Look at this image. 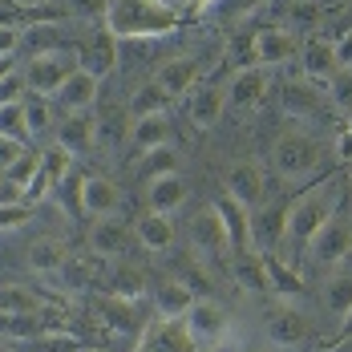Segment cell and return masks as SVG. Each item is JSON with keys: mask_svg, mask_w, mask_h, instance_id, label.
<instances>
[{"mask_svg": "<svg viewBox=\"0 0 352 352\" xmlns=\"http://www.w3.org/2000/svg\"><path fill=\"white\" fill-rule=\"evenodd\" d=\"M320 162H324V146H320V138H312V134L300 130V126L283 130L280 138H276V146H272V166H276V175L287 178V182L312 178L320 170Z\"/></svg>", "mask_w": 352, "mask_h": 352, "instance_id": "obj_3", "label": "cell"}, {"mask_svg": "<svg viewBox=\"0 0 352 352\" xmlns=\"http://www.w3.org/2000/svg\"><path fill=\"white\" fill-rule=\"evenodd\" d=\"M223 109H227V89H219V85H195L186 94V113L199 130H211L223 118Z\"/></svg>", "mask_w": 352, "mask_h": 352, "instance_id": "obj_15", "label": "cell"}, {"mask_svg": "<svg viewBox=\"0 0 352 352\" xmlns=\"http://www.w3.org/2000/svg\"><path fill=\"white\" fill-rule=\"evenodd\" d=\"M227 199L243 211H259L267 203V170L259 162H235L227 170Z\"/></svg>", "mask_w": 352, "mask_h": 352, "instance_id": "obj_6", "label": "cell"}, {"mask_svg": "<svg viewBox=\"0 0 352 352\" xmlns=\"http://www.w3.org/2000/svg\"><path fill=\"white\" fill-rule=\"evenodd\" d=\"M190 243L199 247V251H207V255H223V251L231 255V235H227V223H223L219 207H207L203 214H195Z\"/></svg>", "mask_w": 352, "mask_h": 352, "instance_id": "obj_14", "label": "cell"}, {"mask_svg": "<svg viewBox=\"0 0 352 352\" xmlns=\"http://www.w3.org/2000/svg\"><path fill=\"white\" fill-rule=\"evenodd\" d=\"M186 203V182L182 175H162V178H150L146 182V211L150 214H170Z\"/></svg>", "mask_w": 352, "mask_h": 352, "instance_id": "obj_16", "label": "cell"}, {"mask_svg": "<svg viewBox=\"0 0 352 352\" xmlns=\"http://www.w3.org/2000/svg\"><path fill=\"white\" fill-rule=\"evenodd\" d=\"M267 89H272V69H263V65H247L231 77V85H227V106L235 109H255L263 98H267Z\"/></svg>", "mask_w": 352, "mask_h": 352, "instance_id": "obj_9", "label": "cell"}, {"mask_svg": "<svg viewBox=\"0 0 352 352\" xmlns=\"http://www.w3.org/2000/svg\"><path fill=\"white\" fill-rule=\"evenodd\" d=\"M340 336H344V340H352V312L344 316V328H340Z\"/></svg>", "mask_w": 352, "mask_h": 352, "instance_id": "obj_46", "label": "cell"}, {"mask_svg": "<svg viewBox=\"0 0 352 352\" xmlns=\"http://www.w3.org/2000/svg\"><path fill=\"white\" fill-rule=\"evenodd\" d=\"M45 308V300L21 287V283H0V316H36Z\"/></svg>", "mask_w": 352, "mask_h": 352, "instance_id": "obj_27", "label": "cell"}, {"mask_svg": "<svg viewBox=\"0 0 352 352\" xmlns=\"http://www.w3.org/2000/svg\"><path fill=\"white\" fill-rule=\"evenodd\" d=\"M77 207L89 214V219H113V214L122 211V190H118V182H109V178L85 175L81 178Z\"/></svg>", "mask_w": 352, "mask_h": 352, "instance_id": "obj_8", "label": "cell"}, {"mask_svg": "<svg viewBox=\"0 0 352 352\" xmlns=\"http://www.w3.org/2000/svg\"><path fill=\"white\" fill-rule=\"evenodd\" d=\"M304 251H308L316 263L336 267V263H340V259L352 251V227H349V219L336 211V214H332V219H328V223L316 231V235L308 239V247H304Z\"/></svg>", "mask_w": 352, "mask_h": 352, "instance_id": "obj_7", "label": "cell"}, {"mask_svg": "<svg viewBox=\"0 0 352 352\" xmlns=\"http://www.w3.org/2000/svg\"><path fill=\"white\" fill-rule=\"evenodd\" d=\"M267 0H214L211 12L219 16V21H243V16H251V12H259Z\"/></svg>", "mask_w": 352, "mask_h": 352, "instance_id": "obj_38", "label": "cell"}, {"mask_svg": "<svg viewBox=\"0 0 352 352\" xmlns=\"http://www.w3.org/2000/svg\"><path fill=\"white\" fill-rule=\"evenodd\" d=\"M259 259H263V280H267L272 292H280V296H296L300 292V276L283 263L280 255H259Z\"/></svg>", "mask_w": 352, "mask_h": 352, "instance_id": "obj_30", "label": "cell"}, {"mask_svg": "<svg viewBox=\"0 0 352 352\" xmlns=\"http://www.w3.org/2000/svg\"><path fill=\"white\" fill-rule=\"evenodd\" d=\"M69 175H73V154H69V150L53 146V150H45V154H41V178H45L49 186H61Z\"/></svg>", "mask_w": 352, "mask_h": 352, "instance_id": "obj_31", "label": "cell"}, {"mask_svg": "<svg viewBox=\"0 0 352 352\" xmlns=\"http://www.w3.org/2000/svg\"><path fill=\"white\" fill-rule=\"evenodd\" d=\"M211 4H214V0H186V8H182V12H211Z\"/></svg>", "mask_w": 352, "mask_h": 352, "instance_id": "obj_45", "label": "cell"}, {"mask_svg": "<svg viewBox=\"0 0 352 352\" xmlns=\"http://www.w3.org/2000/svg\"><path fill=\"white\" fill-rule=\"evenodd\" d=\"M73 53H77V69L94 73L98 81H102V77H109V73H113V65H118V41H113L109 33L94 36L89 45H81V49H73Z\"/></svg>", "mask_w": 352, "mask_h": 352, "instance_id": "obj_17", "label": "cell"}, {"mask_svg": "<svg viewBox=\"0 0 352 352\" xmlns=\"http://www.w3.org/2000/svg\"><path fill=\"white\" fill-rule=\"evenodd\" d=\"M154 81L162 85L166 98H186L199 85V65H195V57H170V61H162V69L154 73Z\"/></svg>", "mask_w": 352, "mask_h": 352, "instance_id": "obj_18", "label": "cell"}, {"mask_svg": "<svg viewBox=\"0 0 352 352\" xmlns=\"http://www.w3.org/2000/svg\"><path fill=\"white\" fill-rule=\"evenodd\" d=\"M267 340L276 349H300L308 340V316L292 304H280L272 316H267Z\"/></svg>", "mask_w": 352, "mask_h": 352, "instance_id": "obj_13", "label": "cell"}, {"mask_svg": "<svg viewBox=\"0 0 352 352\" xmlns=\"http://www.w3.org/2000/svg\"><path fill=\"white\" fill-rule=\"evenodd\" d=\"M16 49H21V25L0 21V57H12Z\"/></svg>", "mask_w": 352, "mask_h": 352, "instance_id": "obj_41", "label": "cell"}, {"mask_svg": "<svg viewBox=\"0 0 352 352\" xmlns=\"http://www.w3.org/2000/svg\"><path fill=\"white\" fill-rule=\"evenodd\" d=\"M340 199H344V178L340 175L324 178L312 190H304V195L287 207V214H283V243L308 247V239L340 211Z\"/></svg>", "mask_w": 352, "mask_h": 352, "instance_id": "obj_1", "label": "cell"}, {"mask_svg": "<svg viewBox=\"0 0 352 352\" xmlns=\"http://www.w3.org/2000/svg\"><path fill=\"white\" fill-rule=\"evenodd\" d=\"M21 154H25V146H21V142H12V138H4V134H0V170H4V166H12Z\"/></svg>", "mask_w": 352, "mask_h": 352, "instance_id": "obj_43", "label": "cell"}, {"mask_svg": "<svg viewBox=\"0 0 352 352\" xmlns=\"http://www.w3.org/2000/svg\"><path fill=\"white\" fill-rule=\"evenodd\" d=\"M25 122H29V138L45 134V130L53 126V102H49V98H36V94H29V98H25Z\"/></svg>", "mask_w": 352, "mask_h": 352, "instance_id": "obj_34", "label": "cell"}, {"mask_svg": "<svg viewBox=\"0 0 352 352\" xmlns=\"http://www.w3.org/2000/svg\"><path fill=\"white\" fill-rule=\"evenodd\" d=\"M0 175L8 178L12 186H21V190H29V186H33V178L41 175V154H29V150H25V154H21V158H16L12 166H4Z\"/></svg>", "mask_w": 352, "mask_h": 352, "instance_id": "obj_35", "label": "cell"}, {"mask_svg": "<svg viewBox=\"0 0 352 352\" xmlns=\"http://www.w3.org/2000/svg\"><path fill=\"white\" fill-rule=\"evenodd\" d=\"M89 247L98 251V255H126V247H130V227L113 214V219H94V227H89Z\"/></svg>", "mask_w": 352, "mask_h": 352, "instance_id": "obj_20", "label": "cell"}, {"mask_svg": "<svg viewBox=\"0 0 352 352\" xmlns=\"http://www.w3.org/2000/svg\"><path fill=\"white\" fill-rule=\"evenodd\" d=\"M77 69V53L73 49H45V53H33L29 57V65L21 69L25 77V85H29V94L36 98H57V89L65 85V77Z\"/></svg>", "mask_w": 352, "mask_h": 352, "instance_id": "obj_4", "label": "cell"}, {"mask_svg": "<svg viewBox=\"0 0 352 352\" xmlns=\"http://www.w3.org/2000/svg\"><path fill=\"white\" fill-rule=\"evenodd\" d=\"M332 49H336V65L340 69H352V29L340 41H332Z\"/></svg>", "mask_w": 352, "mask_h": 352, "instance_id": "obj_44", "label": "cell"}, {"mask_svg": "<svg viewBox=\"0 0 352 352\" xmlns=\"http://www.w3.org/2000/svg\"><path fill=\"white\" fill-rule=\"evenodd\" d=\"M320 300H324V308H328L332 316H349L352 312V276H344V272L328 276V280H324V292H320Z\"/></svg>", "mask_w": 352, "mask_h": 352, "instance_id": "obj_28", "label": "cell"}, {"mask_svg": "<svg viewBox=\"0 0 352 352\" xmlns=\"http://www.w3.org/2000/svg\"><path fill=\"white\" fill-rule=\"evenodd\" d=\"M21 223H29V207L16 203V207H0V231H16Z\"/></svg>", "mask_w": 352, "mask_h": 352, "instance_id": "obj_42", "label": "cell"}, {"mask_svg": "<svg viewBox=\"0 0 352 352\" xmlns=\"http://www.w3.org/2000/svg\"><path fill=\"white\" fill-rule=\"evenodd\" d=\"M65 259H69V251L61 239H33V247H29V267L36 276H57L65 267Z\"/></svg>", "mask_w": 352, "mask_h": 352, "instance_id": "obj_26", "label": "cell"}, {"mask_svg": "<svg viewBox=\"0 0 352 352\" xmlns=\"http://www.w3.org/2000/svg\"><path fill=\"white\" fill-rule=\"evenodd\" d=\"M65 4V12H69L73 21H81V25H98V21H106V4L109 0H61Z\"/></svg>", "mask_w": 352, "mask_h": 352, "instance_id": "obj_37", "label": "cell"}, {"mask_svg": "<svg viewBox=\"0 0 352 352\" xmlns=\"http://www.w3.org/2000/svg\"><path fill=\"white\" fill-rule=\"evenodd\" d=\"M170 138H175L170 113H146V118H134V126H130V142L138 146L142 154L158 150V146H170Z\"/></svg>", "mask_w": 352, "mask_h": 352, "instance_id": "obj_19", "label": "cell"}, {"mask_svg": "<svg viewBox=\"0 0 352 352\" xmlns=\"http://www.w3.org/2000/svg\"><path fill=\"white\" fill-rule=\"evenodd\" d=\"M0 134L12 142H29V122H25V102H4L0 106Z\"/></svg>", "mask_w": 352, "mask_h": 352, "instance_id": "obj_32", "label": "cell"}, {"mask_svg": "<svg viewBox=\"0 0 352 352\" xmlns=\"http://www.w3.org/2000/svg\"><path fill=\"white\" fill-rule=\"evenodd\" d=\"M142 170H146V182H150V178H162V175H178V154H175V146L146 150V162H142Z\"/></svg>", "mask_w": 352, "mask_h": 352, "instance_id": "obj_36", "label": "cell"}, {"mask_svg": "<svg viewBox=\"0 0 352 352\" xmlns=\"http://www.w3.org/2000/svg\"><path fill=\"white\" fill-rule=\"evenodd\" d=\"M251 53H255V65H263V69H276L283 61H292L296 53H300V45H296V36L280 29V25H267V29H259L255 41H251Z\"/></svg>", "mask_w": 352, "mask_h": 352, "instance_id": "obj_10", "label": "cell"}, {"mask_svg": "<svg viewBox=\"0 0 352 352\" xmlns=\"http://www.w3.org/2000/svg\"><path fill=\"white\" fill-rule=\"evenodd\" d=\"M190 304H195V292H190L182 280H166L158 292H154V308H158L162 320H182L186 312H190Z\"/></svg>", "mask_w": 352, "mask_h": 352, "instance_id": "obj_25", "label": "cell"}, {"mask_svg": "<svg viewBox=\"0 0 352 352\" xmlns=\"http://www.w3.org/2000/svg\"><path fill=\"white\" fill-rule=\"evenodd\" d=\"M324 85H328V102H332V109L352 118V69H336Z\"/></svg>", "mask_w": 352, "mask_h": 352, "instance_id": "obj_33", "label": "cell"}, {"mask_svg": "<svg viewBox=\"0 0 352 352\" xmlns=\"http://www.w3.org/2000/svg\"><path fill=\"white\" fill-rule=\"evenodd\" d=\"M21 94H29V85H25L21 69H12L8 77H0V106H4V102H25Z\"/></svg>", "mask_w": 352, "mask_h": 352, "instance_id": "obj_40", "label": "cell"}, {"mask_svg": "<svg viewBox=\"0 0 352 352\" xmlns=\"http://www.w3.org/2000/svg\"><path fill=\"white\" fill-rule=\"evenodd\" d=\"M283 214H287V207H280V203H263L259 211H251L247 239H251V247H259V255H272V247L283 243Z\"/></svg>", "mask_w": 352, "mask_h": 352, "instance_id": "obj_11", "label": "cell"}, {"mask_svg": "<svg viewBox=\"0 0 352 352\" xmlns=\"http://www.w3.org/2000/svg\"><path fill=\"white\" fill-rule=\"evenodd\" d=\"M98 142V122L89 113H65V122L57 126V146L69 154H85Z\"/></svg>", "mask_w": 352, "mask_h": 352, "instance_id": "obj_21", "label": "cell"}, {"mask_svg": "<svg viewBox=\"0 0 352 352\" xmlns=\"http://www.w3.org/2000/svg\"><path fill=\"white\" fill-rule=\"evenodd\" d=\"M320 109H324V102L312 89V81H287L283 85V113L292 122H312V118H320Z\"/></svg>", "mask_w": 352, "mask_h": 352, "instance_id": "obj_23", "label": "cell"}, {"mask_svg": "<svg viewBox=\"0 0 352 352\" xmlns=\"http://www.w3.org/2000/svg\"><path fill=\"white\" fill-rule=\"evenodd\" d=\"M235 276L243 283L247 292H259V287H267L263 280V259L259 255H239V263H235Z\"/></svg>", "mask_w": 352, "mask_h": 352, "instance_id": "obj_39", "label": "cell"}, {"mask_svg": "<svg viewBox=\"0 0 352 352\" xmlns=\"http://www.w3.org/2000/svg\"><path fill=\"white\" fill-rule=\"evenodd\" d=\"M231 328V316L219 300H195L190 312L182 316V332L190 344H219Z\"/></svg>", "mask_w": 352, "mask_h": 352, "instance_id": "obj_5", "label": "cell"}, {"mask_svg": "<svg viewBox=\"0 0 352 352\" xmlns=\"http://www.w3.org/2000/svg\"><path fill=\"white\" fill-rule=\"evenodd\" d=\"M106 33L113 41H138V36H166L178 25V12L162 0H109L106 4Z\"/></svg>", "mask_w": 352, "mask_h": 352, "instance_id": "obj_2", "label": "cell"}, {"mask_svg": "<svg viewBox=\"0 0 352 352\" xmlns=\"http://www.w3.org/2000/svg\"><path fill=\"white\" fill-rule=\"evenodd\" d=\"M134 239H138L146 251H170L178 239V231H175V223L166 219V214H142L138 223H134Z\"/></svg>", "mask_w": 352, "mask_h": 352, "instance_id": "obj_24", "label": "cell"}, {"mask_svg": "<svg viewBox=\"0 0 352 352\" xmlns=\"http://www.w3.org/2000/svg\"><path fill=\"white\" fill-rule=\"evenodd\" d=\"M98 94H102V81H98L94 73L73 69L69 77H65V85L57 89L53 102L65 109V113H89V109L98 106Z\"/></svg>", "mask_w": 352, "mask_h": 352, "instance_id": "obj_12", "label": "cell"}, {"mask_svg": "<svg viewBox=\"0 0 352 352\" xmlns=\"http://www.w3.org/2000/svg\"><path fill=\"white\" fill-rule=\"evenodd\" d=\"M300 57H304V73H308V81H328L332 73L340 69V65H336V49H332V41H324L320 33H312L308 41H304Z\"/></svg>", "mask_w": 352, "mask_h": 352, "instance_id": "obj_22", "label": "cell"}, {"mask_svg": "<svg viewBox=\"0 0 352 352\" xmlns=\"http://www.w3.org/2000/svg\"><path fill=\"white\" fill-rule=\"evenodd\" d=\"M166 106H170V98L162 94V85H158V81H146V85H138V89L130 94V118L166 113Z\"/></svg>", "mask_w": 352, "mask_h": 352, "instance_id": "obj_29", "label": "cell"}]
</instances>
